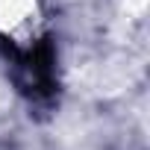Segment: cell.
<instances>
[{"mask_svg":"<svg viewBox=\"0 0 150 150\" xmlns=\"http://www.w3.org/2000/svg\"><path fill=\"white\" fill-rule=\"evenodd\" d=\"M38 24V0H0V30L6 35L24 38L35 33Z\"/></svg>","mask_w":150,"mask_h":150,"instance_id":"cell-1","label":"cell"}]
</instances>
